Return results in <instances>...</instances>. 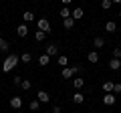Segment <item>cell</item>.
I'll use <instances>...</instances> for the list:
<instances>
[{"label": "cell", "mask_w": 121, "mask_h": 113, "mask_svg": "<svg viewBox=\"0 0 121 113\" xmlns=\"http://www.w3.org/2000/svg\"><path fill=\"white\" fill-rule=\"evenodd\" d=\"M18 63H20V55H14V52H12V55H8L4 59V63H2V73H10Z\"/></svg>", "instance_id": "cell-1"}, {"label": "cell", "mask_w": 121, "mask_h": 113, "mask_svg": "<svg viewBox=\"0 0 121 113\" xmlns=\"http://www.w3.org/2000/svg\"><path fill=\"white\" fill-rule=\"evenodd\" d=\"M36 28L48 35V32H51V22H48L47 18H36Z\"/></svg>", "instance_id": "cell-2"}, {"label": "cell", "mask_w": 121, "mask_h": 113, "mask_svg": "<svg viewBox=\"0 0 121 113\" xmlns=\"http://www.w3.org/2000/svg\"><path fill=\"white\" fill-rule=\"evenodd\" d=\"M71 83H73L75 91H81V89L85 87V79H83V77H73V79H71Z\"/></svg>", "instance_id": "cell-3"}, {"label": "cell", "mask_w": 121, "mask_h": 113, "mask_svg": "<svg viewBox=\"0 0 121 113\" xmlns=\"http://www.w3.org/2000/svg\"><path fill=\"white\" fill-rule=\"evenodd\" d=\"M71 101H73L75 105H81V103H85V93H81V91H75V93H73V97H71Z\"/></svg>", "instance_id": "cell-4"}, {"label": "cell", "mask_w": 121, "mask_h": 113, "mask_svg": "<svg viewBox=\"0 0 121 113\" xmlns=\"http://www.w3.org/2000/svg\"><path fill=\"white\" fill-rule=\"evenodd\" d=\"M117 97L113 95V93H105L103 95V105H107V107H111V105H115Z\"/></svg>", "instance_id": "cell-5"}, {"label": "cell", "mask_w": 121, "mask_h": 113, "mask_svg": "<svg viewBox=\"0 0 121 113\" xmlns=\"http://www.w3.org/2000/svg\"><path fill=\"white\" fill-rule=\"evenodd\" d=\"M16 35L20 36V39L28 36V24H24V22H22V24H18V26H16Z\"/></svg>", "instance_id": "cell-6"}, {"label": "cell", "mask_w": 121, "mask_h": 113, "mask_svg": "<svg viewBox=\"0 0 121 113\" xmlns=\"http://www.w3.org/2000/svg\"><path fill=\"white\" fill-rule=\"evenodd\" d=\"M36 101H39V103H48V101H51V95H48L47 91L40 89V91L36 93Z\"/></svg>", "instance_id": "cell-7"}, {"label": "cell", "mask_w": 121, "mask_h": 113, "mask_svg": "<svg viewBox=\"0 0 121 113\" xmlns=\"http://www.w3.org/2000/svg\"><path fill=\"white\" fill-rule=\"evenodd\" d=\"M10 107H12V109H20L22 107V97L12 95V97H10Z\"/></svg>", "instance_id": "cell-8"}, {"label": "cell", "mask_w": 121, "mask_h": 113, "mask_svg": "<svg viewBox=\"0 0 121 113\" xmlns=\"http://www.w3.org/2000/svg\"><path fill=\"white\" fill-rule=\"evenodd\" d=\"M60 77L65 79V81H71V79L75 77V75H73V69H71V67H63V71H60Z\"/></svg>", "instance_id": "cell-9"}, {"label": "cell", "mask_w": 121, "mask_h": 113, "mask_svg": "<svg viewBox=\"0 0 121 113\" xmlns=\"http://www.w3.org/2000/svg\"><path fill=\"white\" fill-rule=\"evenodd\" d=\"M71 16H73L75 20H81V18L85 16V10H83L81 6H77V8H73V10H71Z\"/></svg>", "instance_id": "cell-10"}, {"label": "cell", "mask_w": 121, "mask_h": 113, "mask_svg": "<svg viewBox=\"0 0 121 113\" xmlns=\"http://www.w3.org/2000/svg\"><path fill=\"white\" fill-rule=\"evenodd\" d=\"M22 20H24V24L32 22L35 20V12H32V10H24V12H22Z\"/></svg>", "instance_id": "cell-11"}, {"label": "cell", "mask_w": 121, "mask_h": 113, "mask_svg": "<svg viewBox=\"0 0 121 113\" xmlns=\"http://www.w3.org/2000/svg\"><path fill=\"white\" fill-rule=\"evenodd\" d=\"M87 61H89L91 65H95V63H99V52H97V51H91L89 55H87Z\"/></svg>", "instance_id": "cell-12"}, {"label": "cell", "mask_w": 121, "mask_h": 113, "mask_svg": "<svg viewBox=\"0 0 121 113\" xmlns=\"http://www.w3.org/2000/svg\"><path fill=\"white\" fill-rule=\"evenodd\" d=\"M113 87H115L113 81H103V85H101V89H103L105 93H113Z\"/></svg>", "instance_id": "cell-13"}, {"label": "cell", "mask_w": 121, "mask_h": 113, "mask_svg": "<svg viewBox=\"0 0 121 113\" xmlns=\"http://www.w3.org/2000/svg\"><path fill=\"white\" fill-rule=\"evenodd\" d=\"M109 69L111 71H119L121 69V59H111V61H109Z\"/></svg>", "instance_id": "cell-14"}, {"label": "cell", "mask_w": 121, "mask_h": 113, "mask_svg": "<svg viewBox=\"0 0 121 113\" xmlns=\"http://www.w3.org/2000/svg\"><path fill=\"white\" fill-rule=\"evenodd\" d=\"M48 63H51V56H48L47 52H43V55L39 56V65H40V67H47Z\"/></svg>", "instance_id": "cell-15"}, {"label": "cell", "mask_w": 121, "mask_h": 113, "mask_svg": "<svg viewBox=\"0 0 121 113\" xmlns=\"http://www.w3.org/2000/svg\"><path fill=\"white\" fill-rule=\"evenodd\" d=\"M93 47L95 48H103L105 47V39L103 36H95V39H93Z\"/></svg>", "instance_id": "cell-16"}, {"label": "cell", "mask_w": 121, "mask_h": 113, "mask_svg": "<svg viewBox=\"0 0 121 113\" xmlns=\"http://www.w3.org/2000/svg\"><path fill=\"white\" fill-rule=\"evenodd\" d=\"M47 55L48 56H56L59 55V47H56V44H48L47 47Z\"/></svg>", "instance_id": "cell-17"}, {"label": "cell", "mask_w": 121, "mask_h": 113, "mask_svg": "<svg viewBox=\"0 0 121 113\" xmlns=\"http://www.w3.org/2000/svg\"><path fill=\"white\" fill-rule=\"evenodd\" d=\"M105 30H107V32H115V30H117L115 20H107V22H105Z\"/></svg>", "instance_id": "cell-18"}, {"label": "cell", "mask_w": 121, "mask_h": 113, "mask_svg": "<svg viewBox=\"0 0 121 113\" xmlns=\"http://www.w3.org/2000/svg\"><path fill=\"white\" fill-rule=\"evenodd\" d=\"M30 61H32V55H30L28 51H26V52H22V55H20V63H24V65H28Z\"/></svg>", "instance_id": "cell-19"}, {"label": "cell", "mask_w": 121, "mask_h": 113, "mask_svg": "<svg viewBox=\"0 0 121 113\" xmlns=\"http://www.w3.org/2000/svg\"><path fill=\"white\" fill-rule=\"evenodd\" d=\"M63 24H65V28H67V30H71V28L75 26V18H73V16L65 18V20H63Z\"/></svg>", "instance_id": "cell-20"}, {"label": "cell", "mask_w": 121, "mask_h": 113, "mask_svg": "<svg viewBox=\"0 0 121 113\" xmlns=\"http://www.w3.org/2000/svg\"><path fill=\"white\" fill-rule=\"evenodd\" d=\"M56 63H59L60 67H67V65H69V56H67V55H59V59H56Z\"/></svg>", "instance_id": "cell-21"}, {"label": "cell", "mask_w": 121, "mask_h": 113, "mask_svg": "<svg viewBox=\"0 0 121 113\" xmlns=\"http://www.w3.org/2000/svg\"><path fill=\"white\" fill-rule=\"evenodd\" d=\"M44 39H47V32H43V30H36L35 32V40H36V43H43Z\"/></svg>", "instance_id": "cell-22"}, {"label": "cell", "mask_w": 121, "mask_h": 113, "mask_svg": "<svg viewBox=\"0 0 121 113\" xmlns=\"http://www.w3.org/2000/svg\"><path fill=\"white\" fill-rule=\"evenodd\" d=\"M30 87H32V83H30L28 79H22V83H20V89H22V91H30Z\"/></svg>", "instance_id": "cell-23"}, {"label": "cell", "mask_w": 121, "mask_h": 113, "mask_svg": "<svg viewBox=\"0 0 121 113\" xmlns=\"http://www.w3.org/2000/svg\"><path fill=\"white\" fill-rule=\"evenodd\" d=\"M39 107H40V103L36 99H32V101H28V109L30 111H39Z\"/></svg>", "instance_id": "cell-24"}, {"label": "cell", "mask_w": 121, "mask_h": 113, "mask_svg": "<svg viewBox=\"0 0 121 113\" xmlns=\"http://www.w3.org/2000/svg\"><path fill=\"white\" fill-rule=\"evenodd\" d=\"M8 48H10L8 40H4V39H0V51H2V52H8Z\"/></svg>", "instance_id": "cell-25"}, {"label": "cell", "mask_w": 121, "mask_h": 113, "mask_svg": "<svg viewBox=\"0 0 121 113\" xmlns=\"http://www.w3.org/2000/svg\"><path fill=\"white\" fill-rule=\"evenodd\" d=\"M69 16H71V10L67 8V6H63V8H60V18L65 20V18H69Z\"/></svg>", "instance_id": "cell-26"}, {"label": "cell", "mask_w": 121, "mask_h": 113, "mask_svg": "<svg viewBox=\"0 0 121 113\" xmlns=\"http://www.w3.org/2000/svg\"><path fill=\"white\" fill-rule=\"evenodd\" d=\"M71 69H73V75H75V77H79V75L83 73V67H81V65H73Z\"/></svg>", "instance_id": "cell-27"}, {"label": "cell", "mask_w": 121, "mask_h": 113, "mask_svg": "<svg viewBox=\"0 0 121 113\" xmlns=\"http://www.w3.org/2000/svg\"><path fill=\"white\" fill-rule=\"evenodd\" d=\"M111 6H113L111 0H101V8H103V10H109Z\"/></svg>", "instance_id": "cell-28"}, {"label": "cell", "mask_w": 121, "mask_h": 113, "mask_svg": "<svg viewBox=\"0 0 121 113\" xmlns=\"http://www.w3.org/2000/svg\"><path fill=\"white\" fill-rule=\"evenodd\" d=\"M20 83H22V77H20V75H16V77L12 79V85H16V87H20Z\"/></svg>", "instance_id": "cell-29"}, {"label": "cell", "mask_w": 121, "mask_h": 113, "mask_svg": "<svg viewBox=\"0 0 121 113\" xmlns=\"http://www.w3.org/2000/svg\"><path fill=\"white\" fill-rule=\"evenodd\" d=\"M113 59H121V48H113Z\"/></svg>", "instance_id": "cell-30"}, {"label": "cell", "mask_w": 121, "mask_h": 113, "mask_svg": "<svg viewBox=\"0 0 121 113\" xmlns=\"http://www.w3.org/2000/svg\"><path fill=\"white\" fill-rule=\"evenodd\" d=\"M121 93V83H115V87H113V95H119Z\"/></svg>", "instance_id": "cell-31"}, {"label": "cell", "mask_w": 121, "mask_h": 113, "mask_svg": "<svg viewBox=\"0 0 121 113\" xmlns=\"http://www.w3.org/2000/svg\"><path fill=\"white\" fill-rule=\"evenodd\" d=\"M52 113H60V105H52Z\"/></svg>", "instance_id": "cell-32"}, {"label": "cell", "mask_w": 121, "mask_h": 113, "mask_svg": "<svg viewBox=\"0 0 121 113\" xmlns=\"http://www.w3.org/2000/svg\"><path fill=\"white\" fill-rule=\"evenodd\" d=\"M71 2H73V0H60V4H63V6H69Z\"/></svg>", "instance_id": "cell-33"}, {"label": "cell", "mask_w": 121, "mask_h": 113, "mask_svg": "<svg viewBox=\"0 0 121 113\" xmlns=\"http://www.w3.org/2000/svg\"><path fill=\"white\" fill-rule=\"evenodd\" d=\"M111 2L113 4H121V0H111Z\"/></svg>", "instance_id": "cell-34"}, {"label": "cell", "mask_w": 121, "mask_h": 113, "mask_svg": "<svg viewBox=\"0 0 121 113\" xmlns=\"http://www.w3.org/2000/svg\"><path fill=\"white\" fill-rule=\"evenodd\" d=\"M0 39H2V30H0Z\"/></svg>", "instance_id": "cell-35"}, {"label": "cell", "mask_w": 121, "mask_h": 113, "mask_svg": "<svg viewBox=\"0 0 121 113\" xmlns=\"http://www.w3.org/2000/svg\"><path fill=\"white\" fill-rule=\"evenodd\" d=\"M119 18H121V10H119Z\"/></svg>", "instance_id": "cell-36"}]
</instances>
